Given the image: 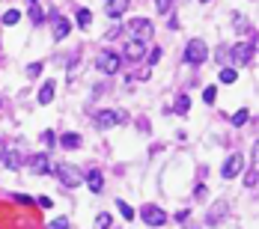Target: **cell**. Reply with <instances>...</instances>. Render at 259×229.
Returning a JSON list of instances; mask_svg holds the SVG:
<instances>
[{
    "mask_svg": "<svg viewBox=\"0 0 259 229\" xmlns=\"http://www.w3.org/2000/svg\"><path fill=\"white\" fill-rule=\"evenodd\" d=\"M51 173L63 181V188H78L80 185V170L75 164H69V161H57L51 167Z\"/></svg>",
    "mask_w": 259,
    "mask_h": 229,
    "instance_id": "6da1fadb",
    "label": "cell"
},
{
    "mask_svg": "<svg viewBox=\"0 0 259 229\" xmlns=\"http://www.w3.org/2000/svg\"><path fill=\"white\" fill-rule=\"evenodd\" d=\"M185 60L191 63V66H203L208 60V48L203 39H191L188 42V48H185Z\"/></svg>",
    "mask_w": 259,
    "mask_h": 229,
    "instance_id": "7a4b0ae2",
    "label": "cell"
},
{
    "mask_svg": "<svg viewBox=\"0 0 259 229\" xmlns=\"http://www.w3.org/2000/svg\"><path fill=\"white\" fill-rule=\"evenodd\" d=\"M125 119H128L125 110H99L96 113V128L107 131V128H113V125H122Z\"/></svg>",
    "mask_w": 259,
    "mask_h": 229,
    "instance_id": "3957f363",
    "label": "cell"
},
{
    "mask_svg": "<svg viewBox=\"0 0 259 229\" xmlns=\"http://www.w3.org/2000/svg\"><path fill=\"white\" fill-rule=\"evenodd\" d=\"M152 33H155V27H152L149 18H134V21H131V39H134V42H143V45H146V42L152 39Z\"/></svg>",
    "mask_w": 259,
    "mask_h": 229,
    "instance_id": "277c9868",
    "label": "cell"
},
{
    "mask_svg": "<svg viewBox=\"0 0 259 229\" xmlns=\"http://www.w3.org/2000/svg\"><path fill=\"white\" fill-rule=\"evenodd\" d=\"M96 66H99V72H104V75H116L119 66H122V60H119L113 51H102L99 57H96Z\"/></svg>",
    "mask_w": 259,
    "mask_h": 229,
    "instance_id": "5b68a950",
    "label": "cell"
},
{
    "mask_svg": "<svg viewBox=\"0 0 259 229\" xmlns=\"http://www.w3.org/2000/svg\"><path fill=\"white\" fill-rule=\"evenodd\" d=\"M241 170H244V155H230L221 167V178H235Z\"/></svg>",
    "mask_w": 259,
    "mask_h": 229,
    "instance_id": "8992f818",
    "label": "cell"
},
{
    "mask_svg": "<svg viewBox=\"0 0 259 229\" xmlns=\"http://www.w3.org/2000/svg\"><path fill=\"white\" fill-rule=\"evenodd\" d=\"M140 217H143L146 226H164V223H167V214H164L158 205H146V208L140 211Z\"/></svg>",
    "mask_w": 259,
    "mask_h": 229,
    "instance_id": "52a82bcc",
    "label": "cell"
},
{
    "mask_svg": "<svg viewBox=\"0 0 259 229\" xmlns=\"http://www.w3.org/2000/svg\"><path fill=\"white\" fill-rule=\"evenodd\" d=\"M27 164H30V170H33L36 176H48V173H51V158H48L45 152L30 155V158H27Z\"/></svg>",
    "mask_w": 259,
    "mask_h": 229,
    "instance_id": "ba28073f",
    "label": "cell"
},
{
    "mask_svg": "<svg viewBox=\"0 0 259 229\" xmlns=\"http://www.w3.org/2000/svg\"><path fill=\"white\" fill-rule=\"evenodd\" d=\"M250 57H253V45H247V42H241V45L233 48V63L235 66H247Z\"/></svg>",
    "mask_w": 259,
    "mask_h": 229,
    "instance_id": "9c48e42d",
    "label": "cell"
},
{
    "mask_svg": "<svg viewBox=\"0 0 259 229\" xmlns=\"http://www.w3.org/2000/svg\"><path fill=\"white\" fill-rule=\"evenodd\" d=\"M87 188H90L93 194H102V191H104V176H102V170H90V173H87Z\"/></svg>",
    "mask_w": 259,
    "mask_h": 229,
    "instance_id": "30bf717a",
    "label": "cell"
},
{
    "mask_svg": "<svg viewBox=\"0 0 259 229\" xmlns=\"http://www.w3.org/2000/svg\"><path fill=\"white\" fill-rule=\"evenodd\" d=\"M131 6V0H107V15L110 18H119V15H125Z\"/></svg>",
    "mask_w": 259,
    "mask_h": 229,
    "instance_id": "8fae6325",
    "label": "cell"
},
{
    "mask_svg": "<svg viewBox=\"0 0 259 229\" xmlns=\"http://www.w3.org/2000/svg\"><path fill=\"white\" fill-rule=\"evenodd\" d=\"M69 30H72V24H69L66 18L54 15V39H57V42H60V39H66V36H69Z\"/></svg>",
    "mask_w": 259,
    "mask_h": 229,
    "instance_id": "7c38bea8",
    "label": "cell"
},
{
    "mask_svg": "<svg viewBox=\"0 0 259 229\" xmlns=\"http://www.w3.org/2000/svg\"><path fill=\"white\" fill-rule=\"evenodd\" d=\"M227 208H230V205L227 203H214L211 205V211H208V223H211V226H214V223H221V217H227Z\"/></svg>",
    "mask_w": 259,
    "mask_h": 229,
    "instance_id": "4fadbf2b",
    "label": "cell"
},
{
    "mask_svg": "<svg viewBox=\"0 0 259 229\" xmlns=\"http://www.w3.org/2000/svg\"><path fill=\"white\" fill-rule=\"evenodd\" d=\"M125 57H128V60H140V57H146V45L131 39L128 45H125Z\"/></svg>",
    "mask_w": 259,
    "mask_h": 229,
    "instance_id": "5bb4252c",
    "label": "cell"
},
{
    "mask_svg": "<svg viewBox=\"0 0 259 229\" xmlns=\"http://www.w3.org/2000/svg\"><path fill=\"white\" fill-rule=\"evenodd\" d=\"M54 89H57V83H54V80H48V83L39 89V104H51L54 102Z\"/></svg>",
    "mask_w": 259,
    "mask_h": 229,
    "instance_id": "9a60e30c",
    "label": "cell"
},
{
    "mask_svg": "<svg viewBox=\"0 0 259 229\" xmlns=\"http://www.w3.org/2000/svg\"><path fill=\"white\" fill-rule=\"evenodd\" d=\"M60 143H63L66 149H80V134L69 131V134H63V137H60Z\"/></svg>",
    "mask_w": 259,
    "mask_h": 229,
    "instance_id": "2e32d148",
    "label": "cell"
},
{
    "mask_svg": "<svg viewBox=\"0 0 259 229\" xmlns=\"http://www.w3.org/2000/svg\"><path fill=\"white\" fill-rule=\"evenodd\" d=\"M3 161H6V167H9V170H18V167H21V152H15V149H12V152L3 155Z\"/></svg>",
    "mask_w": 259,
    "mask_h": 229,
    "instance_id": "e0dca14e",
    "label": "cell"
},
{
    "mask_svg": "<svg viewBox=\"0 0 259 229\" xmlns=\"http://www.w3.org/2000/svg\"><path fill=\"white\" fill-rule=\"evenodd\" d=\"M18 18H21V12H18V9H9V12H6L0 21H3L6 27H12V24H18Z\"/></svg>",
    "mask_w": 259,
    "mask_h": 229,
    "instance_id": "ac0fdd59",
    "label": "cell"
},
{
    "mask_svg": "<svg viewBox=\"0 0 259 229\" xmlns=\"http://www.w3.org/2000/svg\"><path fill=\"white\" fill-rule=\"evenodd\" d=\"M244 122H250V110H247V107L238 110V113H233V125H244Z\"/></svg>",
    "mask_w": 259,
    "mask_h": 229,
    "instance_id": "d6986e66",
    "label": "cell"
},
{
    "mask_svg": "<svg viewBox=\"0 0 259 229\" xmlns=\"http://www.w3.org/2000/svg\"><path fill=\"white\" fill-rule=\"evenodd\" d=\"M235 69H221V75H218V80H221V83H235Z\"/></svg>",
    "mask_w": 259,
    "mask_h": 229,
    "instance_id": "ffe728a7",
    "label": "cell"
},
{
    "mask_svg": "<svg viewBox=\"0 0 259 229\" xmlns=\"http://www.w3.org/2000/svg\"><path fill=\"white\" fill-rule=\"evenodd\" d=\"M116 208L122 211V217H125V220H131V217H134V208H131L125 200H116Z\"/></svg>",
    "mask_w": 259,
    "mask_h": 229,
    "instance_id": "44dd1931",
    "label": "cell"
},
{
    "mask_svg": "<svg viewBox=\"0 0 259 229\" xmlns=\"http://www.w3.org/2000/svg\"><path fill=\"white\" fill-rule=\"evenodd\" d=\"M96 229H110V214H107V211H102V214L96 217Z\"/></svg>",
    "mask_w": 259,
    "mask_h": 229,
    "instance_id": "7402d4cb",
    "label": "cell"
},
{
    "mask_svg": "<svg viewBox=\"0 0 259 229\" xmlns=\"http://www.w3.org/2000/svg\"><path fill=\"white\" fill-rule=\"evenodd\" d=\"M30 21H33V24H42V9H39L36 3H30Z\"/></svg>",
    "mask_w": 259,
    "mask_h": 229,
    "instance_id": "603a6c76",
    "label": "cell"
},
{
    "mask_svg": "<svg viewBox=\"0 0 259 229\" xmlns=\"http://www.w3.org/2000/svg\"><path fill=\"white\" fill-rule=\"evenodd\" d=\"M90 21H93V12H90V9H78V24L87 27Z\"/></svg>",
    "mask_w": 259,
    "mask_h": 229,
    "instance_id": "cb8c5ba5",
    "label": "cell"
},
{
    "mask_svg": "<svg viewBox=\"0 0 259 229\" xmlns=\"http://www.w3.org/2000/svg\"><path fill=\"white\" fill-rule=\"evenodd\" d=\"M214 99H218V89H214V86H206V89H203V102L214 104Z\"/></svg>",
    "mask_w": 259,
    "mask_h": 229,
    "instance_id": "d4e9b609",
    "label": "cell"
},
{
    "mask_svg": "<svg viewBox=\"0 0 259 229\" xmlns=\"http://www.w3.org/2000/svg\"><path fill=\"white\" fill-rule=\"evenodd\" d=\"M188 107H191V99H188V96H179V99H176V110H179V113H188Z\"/></svg>",
    "mask_w": 259,
    "mask_h": 229,
    "instance_id": "484cf974",
    "label": "cell"
},
{
    "mask_svg": "<svg viewBox=\"0 0 259 229\" xmlns=\"http://www.w3.org/2000/svg\"><path fill=\"white\" fill-rule=\"evenodd\" d=\"M42 69H45L42 63H30V66H27V75H30V77H39V75H42Z\"/></svg>",
    "mask_w": 259,
    "mask_h": 229,
    "instance_id": "4316f807",
    "label": "cell"
},
{
    "mask_svg": "<svg viewBox=\"0 0 259 229\" xmlns=\"http://www.w3.org/2000/svg\"><path fill=\"white\" fill-rule=\"evenodd\" d=\"M170 6H173V0H155V9H158V12H170Z\"/></svg>",
    "mask_w": 259,
    "mask_h": 229,
    "instance_id": "83f0119b",
    "label": "cell"
},
{
    "mask_svg": "<svg viewBox=\"0 0 259 229\" xmlns=\"http://www.w3.org/2000/svg\"><path fill=\"white\" fill-rule=\"evenodd\" d=\"M42 143H45V146H54V143H57V140H54V131H42Z\"/></svg>",
    "mask_w": 259,
    "mask_h": 229,
    "instance_id": "f1b7e54d",
    "label": "cell"
},
{
    "mask_svg": "<svg viewBox=\"0 0 259 229\" xmlns=\"http://www.w3.org/2000/svg\"><path fill=\"white\" fill-rule=\"evenodd\" d=\"M51 229H69V220H66V217H57L51 223Z\"/></svg>",
    "mask_w": 259,
    "mask_h": 229,
    "instance_id": "f546056e",
    "label": "cell"
},
{
    "mask_svg": "<svg viewBox=\"0 0 259 229\" xmlns=\"http://www.w3.org/2000/svg\"><path fill=\"white\" fill-rule=\"evenodd\" d=\"M194 197H197V200H203V197H206V185H200V188L194 191Z\"/></svg>",
    "mask_w": 259,
    "mask_h": 229,
    "instance_id": "4dcf8cb0",
    "label": "cell"
},
{
    "mask_svg": "<svg viewBox=\"0 0 259 229\" xmlns=\"http://www.w3.org/2000/svg\"><path fill=\"white\" fill-rule=\"evenodd\" d=\"M158 60H161V51H152V54H149V66H155Z\"/></svg>",
    "mask_w": 259,
    "mask_h": 229,
    "instance_id": "1f68e13d",
    "label": "cell"
},
{
    "mask_svg": "<svg viewBox=\"0 0 259 229\" xmlns=\"http://www.w3.org/2000/svg\"><path fill=\"white\" fill-rule=\"evenodd\" d=\"M3 155H6V146H3V140H0V158H3Z\"/></svg>",
    "mask_w": 259,
    "mask_h": 229,
    "instance_id": "d6a6232c",
    "label": "cell"
},
{
    "mask_svg": "<svg viewBox=\"0 0 259 229\" xmlns=\"http://www.w3.org/2000/svg\"><path fill=\"white\" fill-rule=\"evenodd\" d=\"M30 3H39V0H30Z\"/></svg>",
    "mask_w": 259,
    "mask_h": 229,
    "instance_id": "836d02e7",
    "label": "cell"
},
{
    "mask_svg": "<svg viewBox=\"0 0 259 229\" xmlns=\"http://www.w3.org/2000/svg\"><path fill=\"white\" fill-rule=\"evenodd\" d=\"M200 3H208V0H200Z\"/></svg>",
    "mask_w": 259,
    "mask_h": 229,
    "instance_id": "e575fe53",
    "label": "cell"
}]
</instances>
